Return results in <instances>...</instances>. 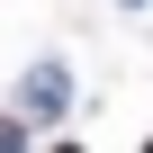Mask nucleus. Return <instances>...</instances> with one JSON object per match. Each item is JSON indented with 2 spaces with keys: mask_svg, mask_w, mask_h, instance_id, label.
Instances as JSON below:
<instances>
[{
  "mask_svg": "<svg viewBox=\"0 0 153 153\" xmlns=\"http://www.w3.org/2000/svg\"><path fill=\"white\" fill-rule=\"evenodd\" d=\"M54 153H81V144H54Z\"/></svg>",
  "mask_w": 153,
  "mask_h": 153,
  "instance_id": "f257e3e1",
  "label": "nucleus"
}]
</instances>
